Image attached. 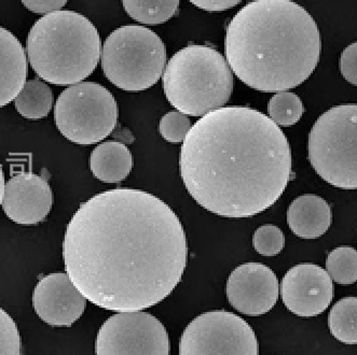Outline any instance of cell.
Listing matches in <instances>:
<instances>
[{"mask_svg": "<svg viewBox=\"0 0 357 355\" xmlns=\"http://www.w3.org/2000/svg\"><path fill=\"white\" fill-rule=\"evenodd\" d=\"M169 104L185 116H205L231 97L234 80L225 57L208 45H188L175 53L163 74Z\"/></svg>", "mask_w": 357, "mask_h": 355, "instance_id": "obj_5", "label": "cell"}, {"mask_svg": "<svg viewBox=\"0 0 357 355\" xmlns=\"http://www.w3.org/2000/svg\"><path fill=\"white\" fill-rule=\"evenodd\" d=\"M333 221L331 206L324 198L305 194L291 201L287 210V224L303 239H317L326 234Z\"/></svg>", "mask_w": 357, "mask_h": 355, "instance_id": "obj_16", "label": "cell"}, {"mask_svg": "<svg viewBox=\"0 0 357 355\" xmlns=\"http://www.w3.org/2000/svg\"><path fill=\"white\" fill-rule=\"evenodd\" d=\"M100 33L78 12L61 10L36 21L26 40L33 71L54 86L78 84L92 74L100 58Z\"/></svg>", "mask_w": 357, "mask_h": 355, "instance_id": "obj_4", "label": "cell"}, {"mask_svg": "<svg viewBox=\"0 0 357 355\" xmlns=\"http://www.w3.org/2000/svg\"><path fill=\"white\" fill-rule=\"evenodd\" d=\"M100 56L106 78L126 92H141L155 86L167 64L163 41L155 31L138 25L114 29Z\"/></svg>", "mask_w": 357, "mask_h": 355, "instance_id": "obj_6", "label": "cell"}, {"mask_svg": "<svg viewBox=\"0 0 357 355\" xmlns=\"http://www.w3.org/2000/svg\"><path fill=\"white\" fill-rule=\"evenodd\" d=\"M96 354L169 355V334L151 313H119L100 326Z\"/></svg>", "mask_w": 357, "mask_h": 355, "instance_id": "obj_10", "label": "cell"}, {"mask_svg": "<svg viewBox=\"0 0 357 355\" xmlns=\"http://www.w3.org/2000/svg\"><path fill=\"white\" fill-rule=\"evenodd\" d=\"M255 331L245 320L225 310L193 319L179 341V355H258Z\"/></svg>", "mask_w": 357, "mask_h": 355, "instance_id": "obj_9", "label": "cell"}, {"mask_svg": "<svg viewBox=\"0 0 357 355\" xmlns=\"http://www.w3.org/2000/svg\"><path fill=\"white\" fill-rule=\"evenodd\" d=\"M193 6L200 8L207 12H222L231 9L241 3L240 0H200V1H191Z\"/></svg>", "mask_w": 357, "mask_h": 355, "instance_id": "obj_28", "label": "cell"}, {"mask_svg": "<svg viewBox=\"0 0 357 355\" xmlns=\"http://www.w3.org/2000/svg\"><path fill=\"white\" fill-rule=\"evenodd\" d=\"M356 296L344 297L333 306L328 315V326L337 340L351 346L356 345Z\"/></svg>", "mask_w": 357, "mask_h": 355, "instance_id": "obj_19", "label": "cell"}, {"mask_svg": "<svg viewBox=\"0 0 357 355\" xmlns=\"http://www.w3.org/2000/svg\"><path fill=\"white\" fill-rule=\"evenodd\" d=\"M326 271L331 280L341 285H351L357 280V252L352 246H339L326 258Z\"/></svg>", "mask_w": 357, "mask_h": 355, "instance_id": "obj_21", "label": "cell"}, {"mask_svg": "<svg viewBox=\"0 0 357 355\" xmlns=\"http://www.w3.org/2000/svg\"><path fill=\"white\" fill-rule=\"evenodd\" d=\"M225 52L244 84L264 93L297 88L319 62L321 38L309 12L291 0H255L228 24Z\"/></svg>", "mask_w": 357, "mask_h": 355, "instance_id": "obj_3", "label": "cell"}, {"mask_svg": "<svg viewBox=\"0 0 357 355\" xmlns=\"http://www.w3.org/2000/svg\"><path fill=\"white\" fill-rule=\"evenodd\" d=\"M357 43L345 47L340 56V71L343 78L352 86L357 84Z\"/></svg>", "mask_w": 357, "mask_h": 355, "instance_id": "obj_26", "label": "cell"}, {"mask_svg": "<svg viewBox=\"0 0 357 355\" xmlns=\"http://www.w3.org/2000/svg\"><path fill=\"white\" fill-rule=\"evenodd\" d=\"M279 280L273 270L256 262L238 266L229 276L226 295L238 313L250 317L266 315L279 299Z\"/></svg>", "mask_w": 357, "mask_h": 355, "instance_id": "obj_11", "label": "cell"}, {"mask_svg": "<svg viewBox=\"0 0 357 355\" xmlns=\"http://www.w3.org/2000/svg\"><path fill=\"white\" fill-rule=\"evenodd\" d=\"M53 206L50 185L40 175L22 173L5 184L3 209L6 216L21 225L43 222Z\"/></svg>", "mask_w": 357, "mask_h": 355, "instance_id": "obj_14", "label": "cell"}, {"mask_svg": "<svg viewBox=\"0 0 357 355\" xmlns=\"http://www.w3.org/2000/svg\"><path fill=\"white\" fill-rule=\"evenodd\" d=\"M65 0H36V1H23V5L33 13H40V15H50L53 12L61 11L62 8L66 5Z\"/></svg>", "mask_w": 357, "mask_h": 355, "instance_id": "obj_27", "label": "cell"}, {"mask_svg": "<svg viewBox=\"0 0 357 355\" xmlns=\"http://www.w3.org/2000/svg\"><path fill=\"white\" fill-rule=\"evenodd\" d=\"M285 307L298 317H317L324 313L333 299V282L326 270L312 263L294 266L281 282Z\"/></svg>", "mask_w": 357, "mask_h": 355, "instance_id": "obj_12", "label": "cell"}, {"mask_svg": "<svg viewBox=\"0 0 357 355\" xmlns=\"http://www.w3.org/2000/svg\"><path fill=\"white\" fill-rule=\"evenodd\" d=\"M27 57L19 39L0 26V108L15 100L26 83Z\"/></svg>", "mask_w": 357, "mask_h": 355, "instance_id": "obj_15", "label": "cell"}, {"mask_svg": "<svg viewBox=\"0 0 357 355\" xmlns=\"http://www.w3.org/2000/svg\"><path fill=\"white\" fill-rule=\"evenodd\" d=\"M114 95L98 83L80 82L61 93L54 121L61 134L77 145H94L112 133L118 122Z\"/></svg>", "mask_w": 357, "mask_h": 355, "instance_id": "obj_8", "label": "cell"}, {"mask_svg": "<svg viewBox=\"0 0 357 355\" xmlns=\"http://www.w3.org/2000/svg\"><path fill=\"white\" fill-rule=\"evenodd\" d=\"M67 276L86 301L116 313L158 305L181 281L186 232L162 199L114 189L84 201L63 240Z\"/></svg>", "mask_w": 357, "mask_h": 355, "instance_id": "obj_1", "label": "cell"}, {"mask_svg": "<svg viewBox=\"0 0 357 355\" xmlns=\"http://www.w3.org/2000/svg\"><path fill=\"white\" fill-rule=\"evenodd\" d=\"M270 118L278 126L295 125L305 113V106L295 93H276L268 104Z\"/></svg>", "mask_w": 357, "mask_h": 355, "instance_id": "obj_22", "label": "cell"}, {"mask_svg": "<svg viewBox=\"0 0 357 355\" xmlns=\"http://www.w3.org/2000/svg\"><path fill=\"white\" fill-rule=\"evenodd\" d=\"M126 13L142 24L159 25L165 23L174 17L179 7L178 0H138V1H122Z\"/></svg>", "mask_w": 357, "mask_h": 355, "instance_id": "obj_20", "label": "cell"}, {"mask_svg": "<svg viewBox=\"0 0 357 355\" xmlns=\"http://www.w3.org/2000/svg\"><path fill=\"white\" fill-rule=\"evenodd\" d=\"M33 307L47 324L70 326L84 315L86 299L74 287L67 274L55 272L45 276L36 284Z\"/></svg>", "mask_w": 357, "mask_h": 355, "instance_id": "obj_13", "label": "cell"}, {"mask_svg": "<svg viewBox=\"0 0 357 355\" xmlns=\"http://www.w3.org/2000/svg\"><path fill=\"white\" fill-rule=\"evenodd\" d=\"M3 192H5V175H3V166L0 164V205L3 204Z\"/></svg>", "mask_w": 357, "mask_h": 355, "instance_id": "obj_29", "label": "cell"}, {"mask_svg": "<svg viewBox=\"0 0 357 355\" xmlns=\"http://www.w3.org/2000/svg\"><path fill=\"white\" fill-rule=\"evenodd\" d=\"M132 168L131 151L121 142L114 140L102 142L91 153V171L102 182H122L131 173Z\"/></svg>", "mask_w": 357, "mask_h": 355, "instance_id": "obj_17", "label": "cell"}, {"mask_svg": "<svg viewBox=\"0 0 357 355\" xmlns=\"http://www.w3.org/2000/svg\"><path fill=\"white\" fill-rule=\"evenodd\" d=\"M17 111L29 120H39L50 113L53 106V93L45 82L27 81L15 100Z\"/></svg>", "mask_w": 357, "mask_h": 355, "instance_id": "obj_18", "label": "cell"}, {"mask_svg": "<svg viewBox=\"0 0 357 355\" xmlns=\"http://www.w3.org/2000/svg\"><path fill=\"white\" fill-rule=\"evenodd\" d=\"M252 246L260 255L275 256L281 253L285 246V236L275 225H264L254 232Z\"/></svg>", "mask_w": 357, "mask_h": 355, "instance_id": "obj_23", "label": "cell"}, {"mask_svg": "<svg viewBox=\"0 0 357 355\" xmlns=\"http://www.w3.org/2000/svg\"><path fill=\"white\" fill-rule=\"evenodd\" d=\"M191 128L188 116L178 111H171L161 118L159 132L163 139L172 143H179L186 138Z\"/></svg>", "mask_w": 357, "mask_h": 355, "instance_id": "obj_24", "label": "cell"}, {"mask_svg": "<svg viewBox=\"0 0 357 355\" xmlns=\"http://www.w3.org/2000/svg\"><path fill=\"white\" fill-rule=\"evenodd\" d=\"M357 106H335L321 114L309 134V161L333 187L356 189Z\"/></svg>", "mask_w": 357, "mask_h": 355, "instance_id": "obj_7", "label": "cell"}, {"mask_svg": "<svg viewBox=\"0 0 357 355\" xmlns=\"http://www.w3.org/2000/svg\"><path fill=\"white\" fill-rule=\"evenodd\" d=\"M289 140L269 116L250 106L213 110L191 126L179 171L205 210L245 219L273 206L293 175Z\"/></svg>", "mask_w": 357, "mask_h": 355, "instance_id": "obj_2", "label": "cell"}, {"mask_svg": "<svg viewBox=\"0 0 357 355\" xmlns=\"http://www.w3.org/2000/svg\"><path fill=\"white\" fill-rule=\"evenodd\" d=\"M19 329L3 309L0 308V355H21Z\"/></svg>", "mask_w": 357, "mask_h": 355, "instance_id": "obj_25", "label": "cell"}]
</instances>
